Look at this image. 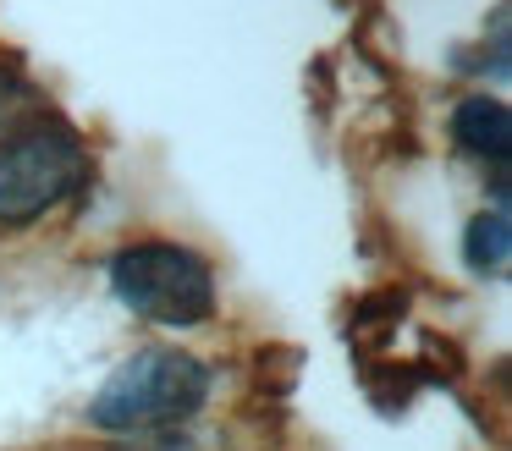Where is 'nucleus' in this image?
Masks as SVG:
<instances>
[{
  "mask_svg": "<svg viewBox=\"0 0 512 451\" xmlns=\"http://www.w3.org/2000/svg\"><path fill=\"white\" fill-rule=\"evenodd\" d=\"M463 259L474 275H496L507 270L512 259V226H507V209H490V215L468 220V237H463Z\"/></svg>",
  "mask_w": 512,
  "mask_h": 451,
  "instance_id": "nucleus-5",
  "label": "nucleus"
},
{
  "mask_svg": "<svg viewBox=\"0 0 512 451\" xmlns=\"http://www.w3.org/2000/svg\"><path fill=\"white\" fill-rule=\"evenodd\" d=\"M452 138H457V149L463 154H479V160H507V149H512V116H507V105L501 99H463L457 105V116H452Z\"/></svg>",
  "mask_w": 512,
  "mask_h": 451,
  "instance_id": "nucleus-4",
  "label": "nucleus"
},
{
  "mask_svg": "<svg viewBox=\"0 0 512 451\" xmlns=\"http://www.w3.org/2000/svg\"><path fill=\"white\" fill-rule=\"evenodd\" d=\"M111 292L149 325H204L215 314V275L193 248L133 242L111 259Z\"/></svg>",
  "mask_w": 512,
  "mask_h": 451,
  "instance_id": "nucleus-2",
  "label": "nucleus"
},
{
  "mask_svg": "<svg viewBox=\"0 0 512 451\" xmlns=\"http://www.w3.org/2000/svg\"><path fill=\"white\" fill-rule=\"evenodd\" d=\"M89 182V149L67 121L39 116L0 149V226H28Z\"/></svg>",
  "mask_w": 512,
  "mask_h": 451,
  "instance_id": "nucleus-3",
  "label": "nucleus"
},
{
  "mask_svg": "<svg viewBox=\"0 0 512 451\" xmlns=\"http://www.w3.org/2000/svg\"><path fill=\"white\" fill-rule=\"evenodd\" d=\"M39 99L28 83H17V77H0V149L17 138V132H28L39 121Z\"/></svg>",
  "mask_w": 512,
  "mask_h": 451,
  "instance_id": "nucleus-6",
  "label": "nucleus"
},
{
  "mask_svg": "<svg viewBox=\"0 0 512 451\" xmlns=\"http://www.w3.org/2000/svg\"><path fill=\"white\" fill-rule=\"evenodd\" d=\"M210 396V369L193 352L177 347H144L111 369V380L94 391L89 418L105 435H155V429H177Z\"/></svg>",
  "mask_w": 512,
  "mask_h": 451,
  "instance_id": "nucleus-1",
  "label": "nucleus"
}]
</instances>
